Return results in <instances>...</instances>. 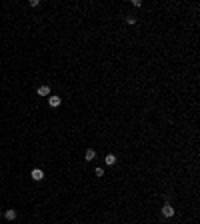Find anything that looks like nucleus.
I'll use <instances>...</instances> for the list:
<instances>
[{"instance_id": "nucleus-1", "label": "nucleus", "mask_w": 200, "mask_h": 224, "mask_svg": "<svg viewBox=\"0 0 200 224\" xmlns=\"http://www.w3.org/2000/svg\"><path fill=\"white\" fill-rule=\"evenodd\" d=\"M162 214H164L166 218L174 216V208H172V204H164V206H162Z\"/></svg>"}, {"instance_id": "nucleus-2", "label": "nucleus", "mask_w": 200, "mask_h": 224, "mask_svg": "<svg viewBox=\"0 0 200 224\" xmlns=\"http://www.w3.org/2000/svg\"><path fill=\"white\" fill-rule=\"evenodd\" d=\"M30 176H32V180H42V178H44V172L40 170V168H36V170H32Z\"/></svg>"}, {"instance_id": "nucleus-3", "label": "nucleus", "mask_w": 200, "mask_h": 224, "mask_svg": "<svg viewBox=\"0 0 200 224\" xmlns=\"http://www.w3.org/2000/svg\"><path fill=\"white\" fill-rule=\"evenodd\" d=\"M48 104L52 106V108L60 106V96H50V100H48Z\"/></svg>"}, {"instance_id": "nucleus-4", "label": "nucleus", "mask_w": 200, "mask_h": 224, "mask_svg": "<svg viewBox=\"0 0 200 224\" xmlns=\"http://www.w3.org/2000/svg\"><path fill=\"white\" fill-rule=\"evenodd\" d=\"M48 94H50V88H48L46 84L38 88V96H48Z\"/></svg>"}, {"instance_id": "nucleus-5", "label": "nucleus", "mask_w": 200, "mask_h": 224, "mask_svg": "<svg viewBox=\"0 0 200 224\" xmlns=\"http://www.w3.org/2000/svg\"><path fill=\"white\" fill-rule=\"evenodd\" d=\"M104 160H106V164H108V166L116 164V156H114V154H108V156H106V158H104Z\"/></svg>"}, {"instance_id": "nucleus-6", "label": "nucleus", "mask_w": 200, "mask_h": 224, "mask_svg": "<svg viewBox=\"0 0 200 224\" xmlns=\"http://www.w3.org/2000/svg\"><path fill=\"white\" fill-rule=\"evenodd\" d=\"M84 156H86V160H94V158H96V152H94L92 148H88V150H86V154H84Z\"/></svg>"}, {"instance_id": "nucleus-7", "label": "nucleus", "mask_w": 200, "mask_h": 224, "mask_svg": "<svg viewBox=\"0 0 200 224\" xmlns=\"http://www.w3.org/2000/svg\"><path fill=\"white\" fill-rule=\"evenodd\" d=\"M4 216H6L8 220H14V218H16V210H12V208H10V210H6V214H4Z\"/></svg>"}, {"instance_id": "nucleus-8", "label": "nucleus", "mask_w": 200, "mask_h": 224, "mask_svg": "<svg viewBox=\"0 0 200 224\" xmlns=\"http://www.w3.org/2000/svg\"><path fill=\"white\" fill-rule=\"evenodd\" d=\"M96 176H104V170H102V168H96Z\"/></svg>"}]
</instances>
